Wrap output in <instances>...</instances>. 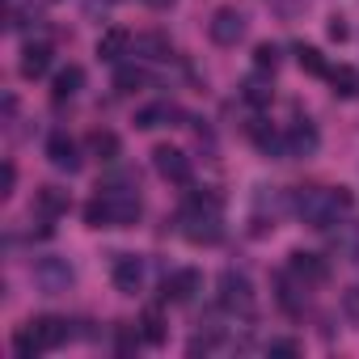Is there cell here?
<instances>
[{"mask_svg": "<svg viewBox=\"0 0 359 359\" xmlns=\"http://www.w3.org/2000/svg\"><path fill=\"white\" fill-rule=\"evenodd\" d=\"M135 187H140L135 173H118L106 187H97V195L85 203V224L89 229H135L144 216Z\"/></svg>", "mask_w": 359, "mask_h": 359, "instance_id": "6da1fadb", "label": "cell"}, {"mask_svg": "<svg viewBox=\"0 0 359 359\" xmlns=\"http://www.w3.org/2000/svg\"><path fill=\"white\" fill-rule=\"evenodd\" d=\"M351 203H355V199H351L346 187H304V191L292 195V208H296L300 220H304L309 229H317V233H330L338 220H346Z\"/></svg>", "mask_w": 359, "mask_h": 359, "instance_id": "7a4b0ae2", "label": "cell"}, {"mask_svg": "<svg viewBox=\"0 0 359 359\" xmlns=\"http://www.w3.org/2000/svg\"><path fill=\"white\" fill-rule=\"evenodd\" d=\"M182 233L191 245H216L224 237V203L212 191H195L182 208Z\"/></svg>", "mask_w": 359, "mask_h": 359, "instance_id": "3957f363", "label": "cell"}, {"mask_svg": "<svg viewBox=\"0 0 359 359\" xmlns=\"http://www.w3.org/2000/svg\"><path fill=\"white\" fill-rule=\"evenodd\" d=\"M68 338H72L68 321L47 313V317H34L30 325H22V330H18V338H13V351H18L22 359H34V355H47V351L64 346Z\"/></svg>", "mask_w": 359, "mask_h": 359, "instance_id": "277c9868", "label": "cell"}, {"mask_svg": "<svg viewBox=\"0 0 359 359\" xmlns=\"http://www.w3.org/2000/svg\"><path fill=\"white\" fill-rule=\"evenodd\" d=\"M216 287H220V309H224V313H233V317H254V283H250V275L224 271Z\"/></svg>", "mask_w": 359, "mask_h": 359, "instance_id": "5b68a950", "label": "cell"}, {"mask_svg": "<svg viewBox=\"0 0 359 359\" xmlns=\"http://www.w3.org/2000/svg\"><path fill=\"white\" fill-rule=\"evenodd\" d=\"M208 34H212V43H220V47H237V43L245 39V13L233 9V5L216 9L212 22H208Z\"/></svg>", "mask_w": 359, "mask_h": 359, "instance_id": "8992f818", "label": "cell"}, {"mask_svg": "<svg viewBox=\"0 0 359 359\" xmlns=\"http://www.w3.org/2000/svg\"><path fill=\"white\" fill-rule=\"evenodd\" d=\"M72 279H76V275H72L68 258H55V254H51V258H39V262H34V283H39L47 296L68 292V287H72Z\"/></svg>", "mask_w": 359, "mask_h": 359, "instance_id": "52a82bcc", "label": "cell"}, {"mask_svg": "<svg viewBox=\"0 0 359 359\" xmlns=\"http://www.w3.org/2000/svg\"><path fill=\"white\" fill-rule=\"evenodd\" d=\"M152 165H156V173L165 177V182H177V187L191 182V156L182 148H169V144L152 148Z\"/></svg>", "mask_w": 359, "mask_h": 359, "instance_id": "ba28073f", "label": "cell"}, {"mask_svg": "<svg viewBox=\"0 0 359 359\" xmlns=\"http://www.w3.org/2000/svg\"><path fill=\"white\" fill-rule=\"evenodd\" d=\"M203 287V275L199 271H173L165 283H161V300L165 304H191Z\"/></svg>", "mask_w": 359, "mask_h": 359, "instance_id": "9c48e42d", "label": "cell"}, {"mask_svg": "<svg viewBox=\"0 0 359 359\" xmlns=\"http://www.w3.org/2000/svg\"><path fill=\"white\" fill-rule=\"evenodd\" d=\"M47 161L55 169H64V173H76L85 165V156H81V148H76V140L68 131H51L47 135Z\"/></svg>", "mask_w": 359, "mask_h": 359, "instance_id": "30bf717a", "label": "cell"}, {"mask_svg": "<svg viewBox=\"0 0 359 359\" xmlns=\"http://www.w3.org/2000/svg\"><path fill=\"white\" fill-rule=\"evenodd\" d=\"M110 279H114V287H118L123 296L144 292V258H135V254H114Z\"/></svg>", "mask_w": 359, "mask_h": 359, "instance_id": "8fae6325", "label": "cell"}, {"mask_svg": "<svg viewBox=\"0 0 359 359\" xmlns=\"http://www.w3.org/2000/svg\"><path fill=\"white\" fill-rule=\"evenodd\" d=\"M287 271H292L296 279H304L309 287H317V283L330 279V262H325L321 254H309V250H296V254L287 258Z\"/></svg>", "mask_w": 359, "mask_h": 359, "instance_id": "7c38bea8", "label": "cell"}, {"mask_svg": "<svg viewBox=\"0 0 359 359\" xmlns=\"http://www.w3.org/2000/svg\"><path fill=\"white\" fill-rule=\"evenodd\" d=\"M169 123H187V114L173 102H148V106L135 110V127L140 131H156V127H169Z\"/></svg>", "mask_w": 359, "mask_h": 359, "instance_id": "4fadbf2b", "label": "cell"}, {"mask_svg": "<svg viewBox=\"0 0 359 359\" xmlns=\"http://www.w3.org/2000/svg\"><path fill=\"white\" fill-rule=\"evenodd\" d=\"M304 292H309V283L304 279H296L292 271H283V275H275V300H279V309L283 313H304Z\"/></svg>", "mask_w": 359, "mask_h": 359, "instance_id": "5bb4252c", "label": "cell"}, {"mask_svg": "<svg viewBox=\"0 0 359 359\" xmlns=\"http://www.w3.org/2000/svg\"><path fill=\"white\" fill-rule=\"evenodd\" d=\"M131 47H135V43H131V34H127L123 26H110V30L97 34V60H102V64H123V55H127Z\"/></svg>", "mask_w": 359, "mask_h": 359, "instance_id": "9a60e30c", "label": "cell"}, {"mask_svg": "<svg viewBox=\"0 0 359 359\" xmlns=\"http://www.w3.org/2000/svg\"><path fill=\"white\" fill-rule=\"evenodd\" d=\"M283 140H287V161L292 156H313L317 148H321V135H317V127L304 118V123H292L287 131H283Z\"/></svg>", "mask_w": 359, "mask_h": 359, "instance_id": "2e32d148", "label": "cell"}, {"mask_svg": "<svg viewBox=\"0 0 359 359\" xmlns=\"http://www.w3.org/2000/svg\"><path fill=\"white\" fill-rule=\"evenodd\" d=\"M330 250H334L342 262H359V224L338 220V224L330 229Z\"/></svg>", "mask_w": 359, "mask_h": 359, "instance_id": "e0dca14e", "label": "cell"}, {"mask_svg": "<svg viewBox=\"0 0 359 359\" xmlns=\"http://www.w3.org/2000/svg\"><path fill=\"white\" fill-rule=\"evenodd\" d=\"M22 76L26 81H39V76H47V68H51V47L47 43H30L26 51H22Z\"/></svg>", "mask_w": 359, "mask_h": 359, "instance_id": "ac0fdd59", "label": "cell"}, {"mask_svg": "<svg viewBox=\"0 0 359 359\" xmlns=\"http://www.w3.org/2000/svg\"><path fill=\"white\" fill-rule=\"evenodd\" d=\"M81 85H85V68H81V64H68V68L55 72V81H51V97H55V102H68V97L81 93Z\"/></svg>", "mask_w": 359, "mask_h": 359, "instance_id": "d6986e66", "label": "cell"}, {"mask_svg": "<svg viewBox=\"0 0 359 359\" xmlns=\"http://www.w3.org/2000/svg\"><path fill=\"white\" fill-rule=\"evenodd\" d=\"M148 85H152L148 68H140V64H118V72H114V89H118L123 97H131V93H140V89H148Z\"/></svg>", "mask_w": 359, "mask_h": 359, "instance_id": "ffe728a7", "label": "cell"}, {"mask_svg": "<svg viewBox=\"0 0 359 359\" xmlns=\"http://www.w3.org/2000/svg\"><path fill=\"white\" fill-rule=\"evenodd\" d=\"M85 148H89V156H97V161H118V152H123V144H118V135L114 131H89V140H85Z\"/></svg>", "mask_w": 359, "mask_h": 359, "instance_id": "44dd1931", "label": "cell"}, {"mask_svg": "<svg viewBox=\"0 0 359 359\" xmlns=\"http://www.w3.org/2000/svg\"><path fill=\"white\" fill-rule=\"evenodd\" d=\"M241 97H245L250 106H271V97H275V89H271V76H266V72H254V76H245V81H241Z\"/></svg>", "mask_w": 359, "mask_h": 359, "instance_id": "7402d4cb", "label": "cell"}, {"mask_svg": "<svg viewBox=\"0 0 359 359\" xmlns=\"http://www.w3.org/2000/svg\"><path fill=\"white\" fill-rule=\"evenodd\" d=\"M165 334H169V330H165L161 309H144V313H140V338H144L148 346H161V342H165Z\"/></svg>", "mask_w": 359, "mask_h": 359, "instance_id": "603a6c76", "label": "cell"}, {"mask_svg": "<svg viewBox=\"0 0 359 359\" xmlns=\"http://www.w3.org/2000/svg\"><path fill=\"white\" fill-rule=\"evenodd\" d=\"M135 51H140L144 60H169V55H173V47H169L165 34H140V39H135Z\"/></svg>", "mask_w": 359, "mask_h": 359, "instance_id": "cb8c5ba5", "label": "cell"}, {"mask_svg": "<svg viewBox=\"0 0 359 359\" xmlns=\"http://www.w3.org/2000/svg\"><path fill=\"white\" fill-rule=\"evenodd\" d=\"M296 64H300L309 76H330V64H325V55H321L317 47H309V43H300V47H296Z\"/></svg>", "mask_w": 359, "mask_h": 359, "instance_id": "d4e9b609", "label": "cell"}, {"mask_svg": "<svg viewBox=\"0 0 359 359\" xmlns=\"http://www.w3.org/2000/svg\"><path fill=\"white\" fill-rule=\"evenodd\" d=\"M34 208H39L43 216H60V212H68V195H64L60 187H43V191L34 195Z\"/></svg>", "mask_w": 359, "mask_h": 359, "instance_id": "484cf974", "label": "cell"}, {"mask_svg": "<svg viewBox=\"0 0 359 359\" xmlns=\"http://www.w3.org/2000/svg\"><path fill=\"white\" fill-rule=\"evenodd\" d=\"M330 85H334L338 97H355V93H359V72L346 68V64H342V68H330Z\"/></svg>", "mask_w": 359, "mask_h": 359, "instance_id": "4316f807", "label": "cell"}, {"mask_svg": "<svg viewBox=\"0 0 359 359\" xmlns=\"http://www.w3.org/2000/svg\"><path fill=\"white\" fill-rule=\"evenodd\" d=\"M254 68L258 72H275L279 68V47L275 43H258L254 47Z\"/></svg>", "mask_w": 359, "mask_h": 359, "instance_id": "83f0119b", "label": "cell"}, {"mask_svg": "<svg viewBox=\"0 0 359 359\" xmlns=\"http://www.w3.org/2000/svg\"><path fill=\"white\" fill-rule=\"evenodd\" d=\"M325 34H330L334 43H346V39H351V26H346V18H342V13H334V18H330V26H325Z\"/></svg>", "mask_w": 359, "mask_h": 359, "instance_id": "f1b7e54d", "label": "cell"}, {"mask_svg": "<svg viewBox=\"0 0 359 359\" xmlns=\"http://www.w3.org/2000/svg\"><path fill=\"white\" fill-rule=\"evenodd\" d=\"M13 187H18V169H13V161H5V169H0V199H9Z\"/></svg>", "mask_w": 359, "mask_h": 359, "instance_id": "f546056e", "label": "cell"}, {"mask_svg": "<svg viewBox=\"0 0 359 359\" xmlns=\"http://www.w3.org/2000/svg\"><path fill=\"white\" fill-rule=\"evenodd\" d=\"M266 351H271V355H300V342H296V338H275Z\"/></svg>", "mask_w": 359, "mask_h": 359, "instance_id": "4dcf8cb0", "label": "cell"}, {"mask_svg": "<svg viewBox=\"0 0 359 359\" xmlns=\"http://www.w3.org/2000/svg\"><path fill=\"white\" fill-rule=\"evenodd\" d=\"M342 309H346V317H355V321H359V283L342 292Z\"/></svg>", "mask_w": 359, "mask_h": 359, "instance_id": "1f68e13d", "label": "cell"}, {"mask_svg": "<svg viewBox=\"0 0 359 359\" xmlns=\"http://www.w3.org/2000/svg\"><path fill=\"white\" fill-rule=\"evenodd\" d=\"M131 346H135V338H131V334H127V325H123V330H118V351H123V355H127V351H131Z\"/></svg>", "mask_w": 359, "mask_h": 359, "instance_id": "d6a6232c", "label": "cell"}, {"mask_svg": "<svg viewBox=\"0 0 359 359\" xmlns=\"http://www.w3.org/2000/svg\"><path fill=\"white\" fill-rule=\"evenodd\" d=\"M144 5H152V9H169L173 0H144Z\"/></svg>", "mask_w": 359, "mask_h": 359, "instance_id": "836d02e7", "label": "cell"}]
</instances>
